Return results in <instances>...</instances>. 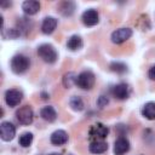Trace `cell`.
Returning <instances> with one entry per match:
<instances>
[{
  "label": "cell",
  "instance_id": "1",
  "mask_svg": "<svg viewBox=\"0 0 155 155\" xmlns=\"http://www.w3.org/2000/svg\"><path fill=\"white\" fill-rule=\"evenodd\" d=\"M10 67H11V70L15 74H23L29 69L30 61H29V58L27 56L19 53V54H16V56L12 57Z\"/></svg>",
  "mask_w": 155,
  "mask_h": 155
},
{
  "label": "cell",
  "instance_id": "2",
  "mask_svg": "<svg viewBox=\"0 0 155 155\" xmlns=\"http://www.w3.org/2000/svg\"><path fill=\"white\" fill-rule=\"evenodd\" d=\"M38 54L44 62H46L48 64L54 63L58 58V53L51 44H41L38 47Z\"/></svg>",
  "mask_w": 155,
  "mask_h": 155
},
{
  "label": "cell",
  "instance_id": "3",
  "mask_svg": "<svg viewBox=\"0 0 155 155\" xmlns=\"http://www.w3.org/2000/svg\"><path fill=\"white\" fill-rule=\"evenodd\" d=\"M96 82V76L91 70H84L76 76L75 85L81 90H91Z\"/></svg>",
  "mask_w": 155,
  "mask_h": 155
},
{
  "label": "cell",
  "instance_id": "4",
  "mask_svg": "<svg viewBox=\"0 0 155 155\" xmlns=\"http://www.w3.org/2000/svg\"><path fill=\"white\" fill-rule=\"evenodd\" d=\"M16 119L22 125H30L34 120V111L29 105H23L16 110Z\"/></svg>",
  "mask_w": 155,
  "mask_h": 155
},
{
  "label": "cell",
  "instance_id": "5",
  "mask_svg": "<svg viewBox=\"0 0 155 155\" xmlns=\"http://www.w3.org/2000/svg\"><path fill=\"white\" fill-rule=\"evenodd\" d=\"M108 133H109V128L105 125L98 122L90 128L88 136H90V139L94 142V140H103L104 138H107Z\"/></svg>",
  "mask_w": 155,
  "mask_h": 155
},
{
  "label": "cell",
  "instance_id": "6",
  "mask_svg": "<svg viewBox=\"0 0 155 155\" xmlns=\"http://www.w3.org/2000/svg\"><path fill=\"white\" fill-rule=\"evenodd\" d=\"M132 34H133V31H132L131 28H119V29H116L111 33L110 40H111L113 44L119 45V44H122V42L127 41L132 36Z\"/></svg>",
  "mask_w": 155,
  "mask_h": 155
},
{
  "label": "cell",
  "instance_id": "7",
  "mask_svg": "<svg viewBox=\"0 0 155 155\" xmlns=\"http://www.w3.org/2000/svg\"><path fill=\"white\" fill-rule=\"evenodd\" d=\"M23 99V92L18 88H11L5 92V103L8 107H17Z\"/></svg>",
  "mask_w": 155,
  "mask_h": 155
},
{
  "label": "cell",
  "instance_id": "8",
  "mask_svg": "<svg viewBox=\"0 0 155 155\" xmlns=\"http://www.w3.org/2000/svg\"><path fill=\"white\" fill-rule=\"evenodd\" d=\"M16 136V127L10 121H2L0 124V137L5 142H10Z\"/></svg>",
  "mask_w": 155,
  "mask_h": 155
},
{
  "label": "cell",
  "instance_id": "9",
  "mask_svg": "<svg viewBox=\"0 0 155 155\" xmlns=\"http://www.w3.org/2000/svg\"><path fill=\"white\" fill-rule=\"evenodd\" d=\"M130 86L126 84V82H120V84H116L115 86H113L111 88V94L114 98L119 99V101H124V99H127L130 97Z\"/></svg>",
  "mask_w": 155,
  "mask_h": 155
},
{
  "label": "cell",
  "instance_id": "10",
  "mask_svg": "<svg viewBox=\"0 0 155 155\" xmlns=\"http://www.w3.org/2000/svg\"><path fill=\"white\" fill-rule=\"evenodd\" d=\"M81 19H82V23L86 27H93V25H96L99 22V15H98L97 10L88 8V10H86V11L82 12Z\"/></svg>",
  "mask_w": 155,
  "mask_h": 155
},
{
  "label": "cell",
  "instance_id": "11",
  "mask_svg": "<svg viewBox=\"0 0 155 155\" xmlns=\"http://www.w3.org/2000/svg\"><path fill=\"white\" fill-rule=\"evenodd\" d=\"M130 148V140L126 137H119L114 143V155H125Z\"/></svg>",
  "mask_w": 155,
  "mask_h": 155
},
{
  "label": "cell",
  "instance_id": "12",
  "mask_svg": "<svg viewBox=\"0 0 155 155\" xmlns=\"http://www.w3.org/2000/svg\"><path fill=\"white\" fill-rule=\"evenodd\" d=\"M57 24H58V21L54 17H51V16L45 17L44 21H42V24H41V31L46 35L52 34L56 30Z\"/></svg>",
  "mask_w": 155,
  "mask_h": 155
},
{
  "label": "cell",
  "instance_id": "13",
  "mask_svg": "<svg viewBox=\"0 0 155 155\" xmlns=\"http://www.w3.org/2000/svg\"><path fill=\"white\" fill-rule=\"evenodd\" d=\"M22 10L28 16L36 15L39 12V10H40V2L36 1V0H25L22 4Z\"/></svg>",
  "mask_w": 155,
  "mask_h": 155
},
{
  "label": "cell",
  "instance_id": "14",
  "mask_svg": "<svg viewBox=\"0 0 155 155\" xmlns=\"http://www.w3.org/2000/svg\"><path fill=\"white\" fill-rule=\"evenodd\" d=\"M68 133L64 131V130H56L51 137H50V140L53 145H63L68 142Z\"/></svg>",
  "mask_w": 155,
  "mask_h": 155
},
{
  "label": "cell",
  "instance_id": "15",
  "mask_svg": "<svg viewBox=\"0 0 155 155\" xmlns=\"http://www.w3.org/2000/svg\"><path fill=\"white\" fill-rule=\"evenodd\" d=\"M33 28V21L25 17H19L17 21V29L19 30L21 35H28Z\"/></svg>",
  "mask_w": 155,
  "mask_h": 155
},
{
  "label": "cell",
  "instance_id": "16",
  "mask_svg": "<svg viewBox=\"0 0 155 155\" xmlns=\"http://www.w3.org/2000/svg\"><path fill=\"white\" fill-rule=\"evenodd\" d=\"M40 116L45 120V121H48V122H53L56 119H57V111L51 105H46L41 110H40Z\"/></svg>",
  "mask_w": 155,
  "mask_h": 155
},
{
  "label": "cell",
  "instance_id": "17",
  "mask_svg": "<svg viewBox=\"0 0 155 155\" xmlns=\"http://www.w3.org/2000/svg\"><path fill=\"white\" fill-rule=\"evenodd\" d=\"M88 150L92 154H103L108 150V144L104 140H94V142H91Z\"/></svg>",
  "mask_w": 155,
  "mask_h": 155
},
{
  "label": "cell",
  "instance_id": "18",
  "mask_svg": "<svg viewBox=\"0 0 155 155\" xmlns=\"http://www.w3.org/2000/svg\"><path fill=\"white\" fill-rule=\"evenodd\" d=\"M58 11L61 12V15H63L65 17H69L75 11V4L73 1H63L58 5Z\"/></svg>",
  "mask_w": 155,
  "mask_h": 155
},
{
  "label": "cell",
  "instance_id": "19",
  "mask_svg": "<svg viewBox=\"0 0 155 155\" xmlns=\"http://www.w3.org/2000/svg\"><path fill=\"white\" fill-rule=\"evenodd\" d=\"M142 115L148 120H155V102H148L142 108Z\"/></svg>",
  "mask_w": 155,
  "mask_h": 155
},
{
  "label": "cell",
  "instance_id": "20",
  "mask_svg": "<svg viewBox=\"0 0 155 155\" xmlns=\"http://www.w3.org/2000/svg\"><path fill=\"white\" fill-rule=\"evenodd\" d=\"M67 47L70 51H78L82 47V39L80 35H71L67 41Z\"/></svg>",
  "mask_w": 155,
  "mask_h": 155
},
{
  "label": "cell",
  "instance_id": "21",
  "mask_svg": "<svg viewBox=\"0 0 155 155\" xmlns=\"http://www.w3.org/2000/svg\"><path fill=\"white\" fill-rule=\"evenodd\" d=\"M69 105L73 110L75 111H81L84 109V101L81 99V97L79 96H73L70 99H69Z\"/></svg>",
  "mask_w": 155,
  "mask_h": 155
},
{
  "label": "cell",
  "instance_id": "22",
  "mask_svg": "<svg viewBox=\"0 0 155 155\" xmlns=\"http://www.w3.org/2000/svg\"><path fill=\"white\" fill-rule=\"evenodd\" d=\"M33 138H34V137H33V133H30V132H24V133H22V134L19 136L18 143H19L21 147H23V148H28V147L31 144Z\"/></svg>",
  "mask_w": 155,
  "mask_h": 155
},
{
  "label": "cell",
  "instance_id": "23",
  "mask_svg": "<svg viewBox=\"0 0 155 155\" xmlns=\"http://www.w3.org/2000/svg\"><path fill=\"white\" fill-rule=\"evenodd\" d=\"M110 70L116 74H125L127 71V65L122 62H111L109 65Z\"/></svg>",
  "mask_w": 155,
  "mask_h": 155
},
{
  "label": "cell",
  "instance_id": "24",
  "mask_svg": "<svg viewBox=\"0 0 155 155\" xmlns=\"http://www.w3.org/2000/svg\"><path fill=\"white\" fill-rule=\"evenodd\" d=\"M76 76H78V75H76L75 73H73V71L65 73L64 76H63V85H64L67 88L71 87V86L75 85V82H76Z\"/></svg>",
  "mask_w": 155,
  "mask_h": 155
},
{
  "label": "cell",
  "instance_id": "25",
  "mask_svg": "<svg viewBox=\"0 0 155 155\" xmlns=\"http://www.w3.org/2000/svg\"><path fill=\"white\" fill-rule=\"evenodd\" d=\"M2 36L5 39H17L18 36H21V33L17 28H11L7 30H2Z\"/></svg>",
  "mask_w": 155,
  "mask_h": 155
},
{
  "label": "cell",
  "instance_id": "26",
  "mask_svg": "<svg viewBox=\"0 0 155 155\" xmlns=\"http://www.w3.org/2000/svg\"><path fill=\"white\" fill-rule=\"evenodd\" d=\"M109 104V99H108V97L107 96H99L98 97V99H97V105H98V108H101V109H103L104 107H107Z\"/></svg>",
  "mask_w": 155,
  "mask_h": 155
},
{
  "label": "cell",
  "instance_id": "27",
  "mask_svg": "<svg viewBox=\"0 0 155 155\" xmlns=\"http://www.w3.org/2000/svg\"><path fill=\"white\" fill-rule=\"evenodd\" d=\"M148 76H149L150 80L155 81V65H153V67L149 69V71H148Z\"/></svg>",
  "mask_w": 155,
  "mask_h": 155
},
{
  "label": "cell",
  "instance_id": "28",
  "mask_svg": "<svg viewBox=\"0 0 155 155\" xmlns=\"http://www.w3.org/2000/svg\"><path fill=\"white\" fill-rule=\"evenodd\" d=\"M12 5V1H1L0 2V6L1 7H10Z\"/></svg>",
  "mask_w": 155,
  "mask_h": 155
},
{
  "label": "cell",
  "instance_id": "29",
  "mask_svg": "<svg viewBox=\"0 0 155 155\" xmlns=\"http://www.w3.org/2000/svg\"><path fill=\"white\" fill-rule=\"evenodd\" d=\"M41 96H42V98H44V99H47V98H50V97H48V94H47V93H44V92L41 93Z\"/></svg>",
  "mask_w": 155,
  "mask_h": 155
},
{
  "label": "cell",
  "instance_id": "30",
  "mask_svg": "<svg viewBox=\"0 0 155 155\" xmlns=\"http://www.w3.org/2000/svg\"><path fill=\"white\" fill-rule=\"evenodd\" d=\"M48 155H62V154H59V153H51V154H48Z\"/></svg>",
  "mask_w": 155,
  "mask_h": 155
}]
</instances>
